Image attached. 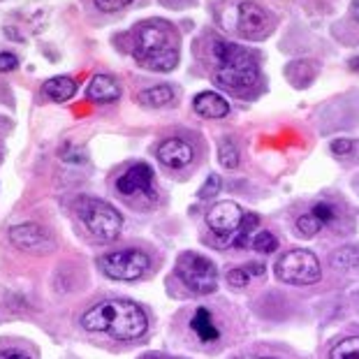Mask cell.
Listing matches in <instances>:
<instances>
[{
	"label": "cell",
	"mask_w": 359,
	"mask_h": 359,
	"mask_svg": "<svg viewBox=\"0 0 359 359\" xmlns=\"http://www.w3.org/2000/svg\"><path fill=\"white\" fill-rule=\"evenodd\" d=\"M81 327L86 332L107 334L116 341H135L147 334L149 318L135 302L109 299L95 304V306H90L83 313Z\"/></svg>",
	"instance_id": "6da1fadb"
},
{
	"label": "cell",
	"mask_w": 359,
	"mask_h": 359,
	"mask_svg": "<svg viewBox=\"0 0 359 359\" xmlns=\"http://www.w3.org/2000/svg\"><path fill=\"white\" fill-rule=\"evenodd\" d=\"M133 56L151 72H172L179 65V33L163 19H151L135 30Z\"/></svg>",
	"instance_id": "7a4b0ae2"
},
{
	"label": "cell",
	"mask_w": 359,
	"mask_h": 359,
	"mask_svg": "<svg viewBox=\"0 0 359 359\" xmlns=\"http://www.w3.org/2000/svg\"><path fill=\"white\" fill-rule=\"evenodd\" d=\"M213 65L211 77L220 88L227 90H246L255 86L259 79L257 56L241 44H232L225 40L213 42Z\"/></svg>",
	"instance_id": "3957f363"
},
{
	"label": "cell",
	"mask_w": 359,
	"mask_h": 359,
	"mask_svg": "<svg viewBox=\"0 0 359 359\" xmlns=\"http://www.w3.org/2000/svg\"><path fill=\"white\" fill-rule=\"evenodd\" d=\"M79 218L83 227L100 241H114L123 230V218L121 213L114 209L111 204H107L102 200H93L86 197L79 204Z\"/></svg>",
	"instance_id": "277c9868"
},
{
	"label": "cell",
	"mask_w": 359,
	"mask_h": 359,
	"mask_svg": "<svg viewBox=\"0 0 359 359\" xmlns=\"http://www.w3.org/2000/svg\"><path fill=\"white\" fill-rule=\"evenodd\" d=\"M177 273L183 285L197 294H211L218 287V269L211 259L197 253H183L177 262Z\"/></svg>",
	"instance_id": "5b68a950"
},
{
	"label": "cell",
	"mask_w": 359,
	"mask_h": 359,
	"mask_svg": "<svg viewBox=\"0 0 359 359\" xmlns=\"http://www.w3.org/2000/svg\"><path fill=\"white\" fill-rule=\"evenodd\" d=\"M276 276L283 283H290V285H311V283L320 280L323 269H320L318 257L311 250L297 248L285 253L276 262Z\"/></svg>",
	"instance_id": "8992f818"
},
{
	"label": "cell",
	"mask_w": 359,
	"mask_h": 359,
	"mask_svg": "<svg viewBox=\"0 0 359 359\" xmlns=\"http://www.w3.org/2000/svg\"><path fill=\"white\" fill-rule=\"evenodd\" d=\"M151 259L147 253L137 248H126V250H114L100 257L102 271L114 280H137L147 273Z\"/></svg>",
	"instance_id": "52a82bcc"
},
{
	"label": "cell",
	"mask_w": 359,
	"mask_h": 359,
	"mask_svg": "<svg viewBox=\"0 0 359 359\" xmlns=\"http://www.w3.org/2000/svg\"><path fill=\"white\" fill-rule=\"evenodd\" d=\"M273 26H276V19H273L271 12H266L262 5L257 3H241L234 12V28L236 33L246 40H264V37L271 35Z\"/></svg>",
	"instance_id": "ba28073f"
},
{
	"label": "cell",
	"mask_w": 359,
	"mask_h": 359,
	"mask_svg": "<svg viewBox=\"0 0 359 359\" xmlns=\"http://www.w3.org/2000/svg\"><path fill=\"white\" fill-rule=\"evenodd\" d=\"M116 190L123 197H156V183H154V170L147 163H137L130 170H126L116 181Z\"/></svg>",
	"instance_id": "9c48e42d"
},
{
	"label": "cell",
	"mask_w": 359,
	"mask_h": 359,
	"mask_svg": "<svg viewBox=\"0 0 359 359\" xmlns=\"http://www.w3.org/2000/svg\"><path fill=\"white\" fill-rule=\"evenodd\" d=\"M206 223L218 236H234L243 223V211L234 202H218L206 213Z\"/></svg>",
	"instance_id": "30bf717a"
},
{
	"label": "cell",
	"mask_w": 359,
	"mask_h": 359,
	"mask_svg": "<svg viewBox=\"0 0 359 359\" xmlns=\"http://www.w3.org/2000/svg\"><path fill=\"white\" fill-rule=\"evenodd\" d=\"M336 218V209L334 204L330 202H320L316 204L309 213H304V216L297 218V234L299 236H306V239H311V236H316L323 227H327L330 223H334Z\"/></svg>",
	"instance_id": "8fae6325"
},
{
	"label": "cell",
	"mask_w": 359,
	"mask_h": 359,
	"mask_svg": "<svg viewBox=\"0 0 359 359\" xmlns=\"http://www.w3.org/2000/svg\"><path fill=\"white\" fill-rule=\"evenodd\" d=\"M195 151L188 142L179 140V137H170L158 147V160L165 167H172V170H183L193 163Z\"/></svg>",
	"instance_id": "7c38bea8"
},
{
	"label": "cell",
	"mask_w": 359,
	"mask_h": 359,
	"mask_svg": "<svg viewBox=\"0 0 359 359\" xmlns=\"http://www.w3.org/2000/svg\"><path fill=\"white\" fill-rule=\"evenodd\" d=\"M88 100L97 104H111L121 97V83L111 77V74H95L93 81L86 88Z\"/></svg>",
	"instance_id": "4fadbf2b"
},
{
	"label": "cell",
	"mask_w": 359,
	"mask_h": 359,
	"mask_svg": "<svg viewBox=\"0 0 359 359\" xmlns=\"http://www.w3.org/2000/svg\"><path fill=\"white\" fill-rule=\"evenodd\" d=\"M193 109L197 116L216 121V118H225L227 114H230V102H227L223 95L204 90V93H200L193 100Z\"/></svg>",
	"instance_id": "5bb4252c"
},
{
	"label": "cell",
	"mask_w": 359,
	"mask_h": 359,
	"mask_svg": "<svg viewBox=\"0 0 359 359\" xmlns=\"http://www.w3.org/2000/svg\"><path fill=\"white\" fill-rule=\"evenodd\" d=\"M190 330H193L195 339L200 343H216L220 339V330H218L216 320H213L211 311L204 306L195 311L193 320H190Z\"/></svg>",
	"instance_id": "9a60e30c"
},
{
	"label": "cell",
	"mask_w": 359,
	"mask_h": 359,
	"mask_svg": "<svg viewBox=\"0 0 359 359\" xmlns=\"http://www.w3.org/2000/svg\"><path fill=\"white\" fill-rule=\"evenodd\" d=\"M10 241H12L17 248H24V250L40 248L42 243H44V230H42L40 225H35V223L17 225V227H12Z\"/></svg>",
	"instance_id": "2e32d148"
},
{
	"label": "cell",
	"mask_w": 359,
	"mask_h": 359,
	"mask_svg": "<svg viewBox=\"0 0 359 359\" xmlns=\"http://www.w3.org/2000/svg\"><path fill=\"white\" fill-rule=\"evenodd\" d=\"M42 90L53 102H67L74 93H77V81L72 77H53L44 83Z\"/></svg>",
	"instance_id": "e0dca14e"
},
{
	"label": "cell",
	"mask_w": 359,
	"mask_h": 359,
	"mask_svg": "<svg viewBox=\"0 0 359 359\" xmlns=\"http://www.w3.org/2000/svg\"><path fill=\"white\" fill-rule=\"evenodd\" d=\"M174 100V90L167 83H160V86H151L144 88L140 93V102L144 107H151V109H160V107H167Z\"/></svg>",
	"instance_id": "ac0fdd59"
},
{
	"label": "cell",
	"mask_w": 359,
	"mask_h": 359,
	"mask_svg": "<svg viewBox=\"0 0 359 359\" xmlns=\"http://www.w3.org/2000/svg\"><path fill=\"white\" fill-rule=\"evenodd\" d=\"M330 359H359V336H350V339L336 343Z\"/></svg>",
	"instance_id": "d6986e66"
},
{
	"label": "cell",
	"mask_w": 359,
	"mask_h": 359,
	"mask_svg": "<svg viewBox=\"0 0 359 359\" xmlns=\"http://www.w3.org/2000/svg\"><path fill=\"white\" fill-rule=\"evenodd\" d=\"M218 160L227 170H234V167L239 165V149H236V144L232 140H227V137L220 140L218 144Z\"/></svg>",
	"instance_id": "ffe728a7"
},
{
	"label": "cell",
	"mask_w": 359,
	"mask_h": 359,
	"mask_svg": "<svg viewBox=\"0 0 359 359\" xmlns=\"http://www.w3.org/2000/svg\"><path fill=\"white\" fill-rule=\"evenodd\" d=\"M253 248L257 253H273L278 248V239L271 232H259L253 239Z\"/></svg>",
	"instance_id": "44dd1931"
},
{
	"label": "cell",
	"mask_w": 359,
	"mask_h": 359,
	"mask_svg": "<svg viewBox=\"0 0 359 359\" xmlns=\"http://www.w3.org/2000/svg\"><path fill=\"white\" fill-rule=\"evenodd\" d=\"M257 225V216H248V218H243V223L239 227V236L234 239V246H246V239H248V234L253 232V227Z\"/></svg>",
	"instance_id": "7402d4cb"
},
{
	"label": "cell",
	"mask_w": 359,
	"mask_h": 359,
	"mask_svg": "<svg viewBox=\"0 0 359 359\" xmlns=\"http://www.w3.org/2000/svg\"><path fill=\"white\" fill-rule=\"evenodd\" d=\"M220 190V177L218 174H211L209 179L204 181V186L200 188V197L202 200H206V197H213Z\"/></svg>",
	"instance_id": "603a6c76"
},
{
	"label": "cell",
	"mask_w": 359,
	"mask_h": 359,
	"mask_svg": "<svg viewBox=\"0 0 359 359\" xmlns=\"http://www.w3.org/2000/svg\"><path fill=\"white\" fill-rule=\"evenodd\" d=\"M97 10H102V12H118V10H123V7H128L133 0H93Z\"/></svg>",
	"instance_id": "cb8c5ba5"
},
{
	"label": "cell",
	"mask_w": 359,
	"mask_h": 359,
	"mask_svg": "<svg viewBox=\"0 0 359 359\" xmlns=\"http://www.w3.org/2000/svg\"><path fill=\"white\" fill-rule=\"evenodd\" d=\"M248 276L250 273L246 269H232V271H227V283L234 287H243V285H248Z\"/></svg>",
	"instance_id": "d4e9b609"
},
{
	"label": "cell",
	"mask_w": 359,
	"mask_h": 359,
	"mask_svg": "<svg viewBox=\"0 0 359 359\" xmlns=\"http://www.w3.org/2000/svg\"><path fill=\"white\" fill-rule=\"evenodd\" d=\"M19 67V58L10 51H0V72H12Z\"/></svg>",
	"instance_id": "484cf974"
},
{
	"label": "cell",
	"mask_w": 359,
	"mask_h": 359,
	"mask_svg": "<svg viewBox=\"0 0 359 359\" xmlns=\"http://www.w3.org/2000/svg\"><path fill=\"white\" fill-rule=\"evenodd\" d=\"M353 149H355V144L350 140H334L332 142V151L336 156H350L353 154Z\"/></svg>",
	"instance_id": "4316f807"
},
{
	"label": "cell",
	"mask_w": 359,
	"mask_h": 359,
	"mask_svg": "<svg viewBox=\"0 0 359 359\" xmlns=\"http://www.w3.org/2000/svg\"><path fill=\"white\" fill-rule=\"evenodd\" d=\"M0 359H30L26 353H19V350H3Z\"/></svg>",
	"instance_id": "83f0119b"
},
{
	"label": "cell",
	"mask_w": 359,
	"mask_h": 359,
	"mask_svg": "<svg viewBox=\"0 0 359 359\" xmlns=\"http://www.w3.org/2000/svg\"><path fill=\"white\" fill-rule=\"evenodd\" d=\"M248 273H255V276H259V273H264V266L259 264V262H253V264H248Z\"/></svg>",
	"instance_id": "f1b7e54d"
},
{
	"label": "cell",
	"mask_w": 359,
	"mask_h": 359,
	"mask_svg": "<svg viewBox=\"0 0 359 359\" xmlns=\"http://www.w3.org/2000/svg\"><path fill=\"white\" fill-rule=\"evenodd\" d=\"M353 14H355V19L359 21V0H355V3H353Z\"/></svg>",
	"instance_id": "f546056e"
},
{
	"label": "cell",
	"mask_w": 359,
	"mask_h": 359,
	"mask_svg": "<svg viewBox=\"0 0 359 359\" xmlns=\"http://www.w3.org/2000/svg\"><path fill=\"white\" fill-rule=\"evenodd\" d=\"M142 359H172V357H165V355H147V357H142Z\"/></svg>",
	"instance_id": "4dcf8cb0"
},
{
	"label": "cell",
	"mask_w": 359,
	"mask_h": 359,
	"mask_svg": "<svg viewBox=\"0 0 359 359\" xmlns=\"http://www.w3.org/2000/svg\"><path fill=\"white\" fill-rule=\"evenodd\" d=\"M241 359H273V357H241Z\"/></svg>",
	"instance_id": "1f68e13d"
}]
</instances>
